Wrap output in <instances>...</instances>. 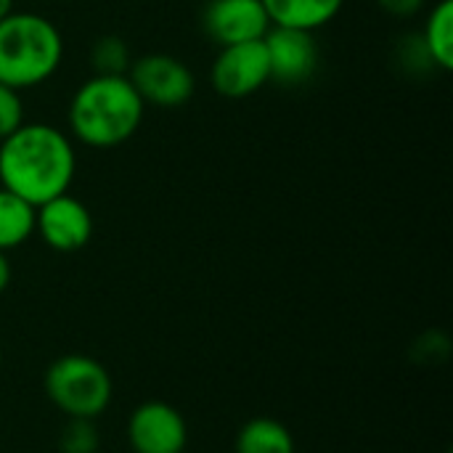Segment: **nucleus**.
I'll return each instance as SVG.
<instances>
[{
  "label": "nucleus",
  "instance_id": "nucleus-9",
  "mask_svg": "<svg viewBox=\"0 0 453 453\" xmlns=\"http://www.w3.org/2000/svg\"><path fill=\"white\" fill-rule=\"evenodd\" d=\"M35 234L56 252H77L93 236V215L66 191L35 207Z\"/></svg>",
  "mask_w": 453,
  "mask_h": 453
},
{
  "label": "nucleus",
  "instance_id": "nucleus-6",
  "mask_svg": "<svg viewBox=\"0 0 453 453\" xmlns=\"http://www.w3.org/2000/svg\"><path fill=\"white\" fill-rule=\"evenodd\" d=\"M271 82L268 56L263 40L218 48L210 66V85L226 98H247Z\"/></svg>",
  "mask_w": 453,
  "mask_h": 453
},
{
  "label": "nucleus",
  "instance_id": "nucleus-4",
  "mask_svg": "<svg viewBox=\"0 0 453 453\" xmlns=\"http://www.w3.org/2000/svg\"><path fill=\"white\" fill-rule=\"evenodd\" d=\"M45 395L66 419H98L114 395L111 374L90 356H61L45 372Z\"/></svg>",
  "mask_w": 453,
  "mask_h": 453
},
{
  "label": "nucleus",
  "instance_id": "nucleus-15",
  "mask_svg": "<svg viewBox=\"0 0 453 453\" xmlns=\"http://www.w3.org/2000/svg\"><path fill=\"white\" fill-rule=\"evenodd\" d=\"M133 64L130 45L119 35H104L90 45L93 74H127Z\"/></svg>",
  "mask_w": 453,
  "mask_h": 453
},
{
  "label": "nucleus",
  "instance_id": "nucleus-7",
  "mask_svg": "<svg viewBox=\"0 0 453 453\" xmlns=\"http://www.w3.org/2000/svg\"><path fill=\"white\" fill-rule=\"evenodd\" d=\"M271 82L295 88L313 77L319 66V45L313 32L292 27H271L263 37Z\"/></svg>",
  "mask_w": 453,
  "mask_h": 453
},
{
  "label": "nucleus",
  "instance_id": "nucleus-12",
  "mask_svg": "<svg viewBox=\"0 0 453 453\" xmlns=\"http://www.w3.org/2000/svg\"><path fill=\"white\" fill-rule=\"evenodd\" d=\"M422 45L433 61V66L451 72L453 69V3L438 0L427 13V21L419 32Z\"/></svg>",
  "mask_w": 453,
  "mask_h": 453
},
{
  "label": "nucleus",
  "instance_id": "nucleus-16",
  "mask_svg": "<svg viewBox=\"0 0 453 453\" xmlns=\"http://www.w3.org/2000/svg\"><path fill=\"white\" fill-rule=\"evenodd\" d=\"M101 438L93 419H69L58 435L61 453H98Z\"/></svg>",
  "mask_w": 453,
  "mask_h": 453
},
{
  "label": "nucleus",
  "instance_id": "nucleus-2",
  "mask_svg": "<svg viewBox=\"0 0 453 453\" xmlns=\"http://www.w3.org/2000/svg\"><path fill=\"white\" fill-rule=\"evenodd\" d=\"M143 101L127 74H90L69 101V130L90 149H114L135 135L143 122Z\"/></svg>",
  "mask_w": 453,
  "mask_h": 453
},
{
  "label": "nucleus",
  "instance_id": "nucleus-18",
  "mask_svg": "<svg viewBox=\"0 0 453 453\" xmlns=\"http://www.w3.org/2000/svg\"><path fill=\"white\" fill-rule=\"evenodd\" d=\"M380 8L388 13V16H395V19H411L417 16L427 0H377Z\"/></svg>",
  "mask_w": 453,
  "mask_h": 453
},
{
  "label": "nucleus",
  "instance_id": "nucleus-17",
  "mask_svg": "<svg viewBox=\"0 0 453 453\" xmlns=\"http://www.w3.org/2000/svg\"><path fill=\"white\" fill-rule=\"evenodd\" d=\"M24 122L27 119H24L21 90H13V88L0 82V141L8 138L13 130H19Z\"/></svg>",
  "mask_w": 453,
  "mask_h": 453
},
{
  "label": "nucleus",
  "instance_id": "nucleus-11",
  "mask_svg": "<svg viewBox=\"0 0 453 453\" xmlns=\"http://www.w3.org/2000/svg\"><path fill=\"white\" fill-rule=\"evenodd\" d=\"M271 27H292L316 32L337 19L345 0H260Z\"/></svg>",
  "mask_w": 453,
  "mask_h": 453
},
{
  "label": "nucleus",
  "instance_id": "nucleus-21",
  "mask_svg": "<svg viewBox=\"0 0 453 453\" xmlns=\"http://www.w3.org/2000/svg\"><path fill=\"white\" fill-rule=\"evenodd\" d=\"M0 364H3V356H0Z\"/></svg>",
  "mask_w": 453,
  "mask_h": 453
},
{
  "label": "nucleus",
  "instance_id": "nucleus-3",
  "mask_svg": "<svg viewBox=\"0 0 453 453\" xmlns=\"http://www.w3.org/2000/svg\"><path fill=\"white\" fill-rule=\"evenodd\" d=\"M64 61L58 27L35 11H13L0 21V82L29 90L48 82Z\"/></svg>",
  "mask_w": 453,
  "mask_h": 453
},
{
  "label": "nucleus",
  "instance_id": "nucleus-14",
  "mask_svg": "<svg viewBox=\"0 0 453 453\" xmlns=\"http://www.w3.org/2000/svg\"><path fill=\"white\" fill-rule=\"evenodd\" d=\"M35 234V207L0 186V252L21 247Z\"/></svg>",
  "mask_w": 453,
  "mask_h": 453
},
{
  "label": "nucleus",
  "instance_id": "nucleus-5",
  "mask_svg": "<svg viewBox=\"0 0 453 453\" xmlns=\"http://www.w3.org/2000/svg\"><path fill=\"white\" fill-rule=\"evenodd\" d=\"M127 80L141 96L143 106L157 109H178L188 104L196 90V80L188 64L170 53H146L133 58Z\"/></svg>",
  "mask_w": 453,
  "mask_h": 453
},
{
  "label": "nucleus",
  "instance_id": "nucleus-13",
  "mask_svg": "<svg viewBox=\"0 0 453 453\" xmlns=\"http://www.w3.org/2000/svg\"><path fill=\"white\" fill-rule=\"evenodd\" d=\"M234 449L236 453H295V438L279 419L255 417L239 430Z\"/></svg>",
  "mask_w": 453,
  "mask_h": 453
},
{
  "label": "nucleus",
  "instance_id": "nucleus-20",
  "mask_svg": "<svg viewBox=\"0 0 453 453\" xmlns=\"http://www.w3.org/2000/svg\"><path fill=\"white\" fill-rule=\"evenodd\" d=\"M13 3H16V0H0V21H3L8 13H13Z\"/></svg>",
  "mask_w": 453,
  "mask_h": 453
},
{
  "label": "nucleus",
  "instance_id": "nucleus-19",
  "mask_svg": "<svg viewBox=\"0 0 453 453\" xmlns=\"http://www.w3.org/2000/svg\"><path fill=\"white\" fill-rule=\"evenodd\" d=\"M8 284H11V263H8L5 252H0V295L8 289Z\"/></svg>",
  "mask_w": 453,
  "mask_h": 453
},
{
  "label": "nucleus",
  "instance_id": "nucleus-1",
  "mask_svg": "<svg viewBox=\"0 0 453 453\" xmlns=\"http://www.w3.org/2000/svg\"><path fill=\"white\" fill-rule=\"evenodd\" d=\"M74 173L72 138L48 122H24L0 141V186L32 207L66 194Z\"/></svg>",
  "mask_w": 453,
  "mask_h": 453
},
{
  "label": "nucleus",
  "instance_id": "nucleus-10",
  "mask_svg": "<svg viewBox=\"0 0 453 453\" xmlns=\"http://www.w3.org/2000/svg\"><path fill=\"white\" fill-rule=\"evenodd\" d=\"M202 27L218 48L263 40L271 19L260 0H210L202 13Z\"/></svg>",
  "mask_w": 453,
  "mask_h": 453
},
{
  "label": "nucleus",
  "instance_id": "nucleus-8",
  "mask_svg": "<svg viewBox=\"0 0 453 453\" xmlns=\"http://www.w3.org/2000/svg\"><path fill=\"white\" fill-rule=\"evenodd\" d=\"M127 441L135 453H183L188 446V427L175 406L149 401L130 414Z\"/></svg>",
  "mask_w": 453,
  "mask_h": 453
}]
</instances>
